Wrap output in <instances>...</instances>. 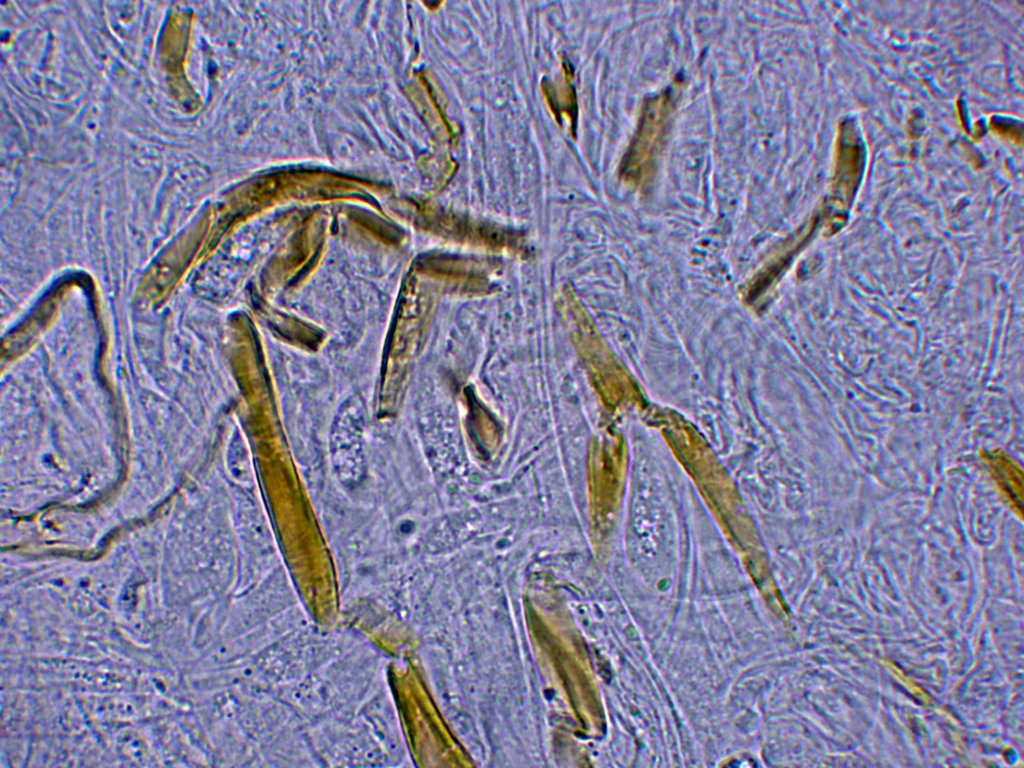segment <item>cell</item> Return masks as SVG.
<instances>
[{"label":"cell","mask_w":1024,"mask_h":768,"mask_svg":"<svg viewBox=\"0 0 1024 768\" xmlns=\"http://www.w3.org/2000/svg\"><path fill=\"white\" fill-rule=\"evenodd\" d=\"M669 114L667 95L651 98L644 104L637 131L622 159L620 170L623 177L639 180L654 168Z\"/></svg>","instance_id":"6da1fadb"},{"label":"cell","mask_w":1024,"mask_h":768,"mask_svg":"<svg viewBox=\"0 0 1024 768\" xmlns=\"http://www.w3.org/2000/svg\"><path fill=\"white\" fill-rule=\"evenodd\" d=\"M995 479L1007 497L1016 506L1022 503V476L1012 460L1001 453L990 458Z\"/></svg>","instance_id":"3957f363"},{"label":"cell","mask_w":1024,"mask_h":768,"mask_svg":"<svg viewBox=\"0 0 1024 768\" xmlns=\"http://www.w3.org/2000/svg\"><path fill=\"white\" fill-rule=\"evenodd\" d=\"M363 424L359 419H340L334 425L331 438V455L334 466L342 481L357 483L363 474Z\"/></svg>","instance_id":"7a4b0ae2"}]
</instances>
